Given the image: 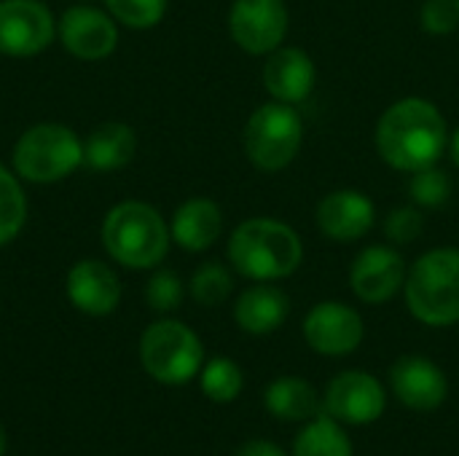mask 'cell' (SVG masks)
Segmentation results:
<instances>
[{
    "label": "cell",
    "mask_w": 459,
    "mask_h": 456,
    "mask_svg": "<svg viewBox=\"0 0 459 456\" xmlns=\"http://www.w3.org/2000/svg\"><path fill=\"white\" fill-rule=\"evenodd\" d=\"M422 231H425V218L417 204L390 210V215L385 218V237L395 247L417 242L422 237Z\"/></svg>",
    "instance_id": "obj_29"
},
{
    "label": "cell",
    "mask_w": 459,
    "mask_h": 456,
    "mask_svg": "<svg viewBox=\"0 0 459 456\" xmlns=\"http://www.w3.org/2000/svg\"><path fill=\"white\" fill-rule=\"evenodd\" d=\"M304 341L312 352L323 357H344L352 355L366 336L363 317L344 301H320L309 309L301 323Z\"/></svg>",
    "instance_id": "obj_11"
},
{
    "label": "cell",
    "mask_w": 459,
    "mask_h": 456,
    "mask_svg": "<svg viewBox=\"0 0 459 456\" xmlns=\"http://www.w3.org/2000/svg\"><path fill=\"white\" fill-rule=\"evenodd\" d=\"M27 220V196L19 175L0 164V247L13 242Z\"/></svg>",
    "instance_id": "obj_24"
},
{
    "label": "cell",
    "mask_w": 459,
    "mask_h": 456,
    "mask_svg": "<svg viewBox=\"0 0 459 456\" xmlns=\"http://www.w3.org/2000/svg\"><path fill=\"white\" fill-rule=\"evenodd\" d=\"M377 223V204L358 188H339L320 199L317 228L325 239L350 245L363 239Z\"/></svg>",
    "instance_id": "obj_14"
},
{
    "label": "cell",
    "mask_w": 459,
    "mask_h": 456,
    "mask_svg": "<svg viewBox=\"0 0 459 456\" xmlns=\"http://www.w3.org/2000/svg\"><path fill=\"white\" fill-rule=\"evenodd\" d=\"M409 196L420 210H436L444 207L452 196V177L438 164H430L425 169H417L409 175Z\"/></svg>",
    "instance_id": "obj_26"
},
{
    "label": "cell",
    "mask_w": 459,
    "mask_h": 456,
    "mask_svg": "<svg viewBox=\"0 0 459 456\" xmlns=\"http://www.w3.org/2000/svg\"><path fill=\"white\" fill-rule=\"evenodd\" d=\"M56 38V19L40 0H0V54L24 59L46 51Z\"/></svg>",
    "instance_id": "obj_10"
},
{
    "label": "cell",
    "mask_w": 459,
    "mask_h": 456,
    "mask_svg": "<svg viewBox=\"0 0 459 456\" xmlns=\"http://www.w3.org/2000/svg\"><path fill=\"white\" fill-rule=\"evenodd\" d=\"M56 35L67 54L97 62L116 51L118 46V22L94 5H70L56 22Z\"/></svg>",
    "instance_id": "obj_13"
},
{
    "label": "cell",
    "mask_w": 459,
    "mask_h": 456,
    "mask_svg": "<svg viewBox=\"0 0 459 456\" xmlns=\"http://www.w3.org/2000/svg\"><path fill=\"white\" fill-rule=\"evenodd\" d=\"M261 81L272 99L285 102V105H301L315 91L317 67H315V59L304 48L282 43L280 48L266 54Z\"/></svg>",
    "instance_id": "obj_16"
},
{
    "label": "cell",
    "mask_w": 459,
    "mask_h": 456,
    "mask_svg": "<svg viewBox=\"0 0 459 456\" xmlns=\"http://www.w3.org/2000/svg\"><path fill=\"white\" fill-rule=\"evenodd\" d=\"M231 293H234V274L218 261L202 263L191 277V298L199 306H207V309L221 306L229 301Z\"/></svg>",
    "instance_id": "obj_25"
},
{
    "label": "cell",
    "mask_w": 459,
    "mask_h": 456,
    "mask_svg": "<svg viewBox=\"0 0 459 456\" xmlns=\"http://www.w3.org/2000/svg\"><path fill=\"white\" fill-rule=\"evenodd\" d=\"M199 387L212 403H234L245 390V374L234 360L212 357L199 371Z\"/></svg>",
    "instance_id": "obj_23"
},
{
    "label": "cell",
    "mask_w": 459,
    "mask_h": 456,
    "mask_svg": "<svg viewBox=\"0 0 459 456\" xmlns=\"http://www.w3.org/2000/svg\"><path fill=\"white\" fill-rule=\"evenodd\" d=\"M406 271L409 266L395 245H368L350 266V288L363 304L382 306L403 290Z\"/></svg>",
    "instance_id": "obj_12"
},
{
    "label": "cell",
    "mask_w": 459,
    "mask_h": 456,
    "mask_svg": "<svg viewBox=\"0 0 459 456\" xmlns=\"http://www.w3.org/2000/svg\"><path fill=\"white\" fill-rule=\"evenodd\" d=\"M183 296H186L183 280H180L175 271H169V269L156 271V274L148 280V285H145V301H148V306H151L153 312H161V314L180 309Z\"/></svg>",
    "instance_id": "obj_28"
},
{
    "label": "cell",
    "mask_w": 459,
    "mask_h": 456,
    "mask_svg": "<svg viewBox=\"0 0 459 456\" xmlns=\"http://www.w3.org/2000/svg\"><path fill=\"white\" fill-rule=\"evenodd\" d=\"M137 153L134 129L121 121H105L83 140V164L97 172H113L126 167Z\"/></svg>",
    "instance_id": "obj_20"
},
{
    "label": "cell",
    "mask_w": 459,
    "mask_h": 456,
    "mask_svg": "<svg viewBox=\"0 0 459 456\" xmlns=\"http://www.w3.org/2000/svg\"><path fill=\"white\" fill-rule=\"evenodd\" d=\"M169 234L186 253H204L223 234V210L207 196H191L175 210Z\"/></svg>",
    "instance_id": "obj_18"
},
{
    "label": "cell",
    "mask_w": 459,
    "mask_h": 456,
    "mask_svg": "<svg viewBox=\"0 0 459 456\" xmlns=\"http://www.w3.org/2000/svg\"><path fill=\"white\" fill-rule=\"evenodd\" d=\"M105 5L118 24L129 30H151L164 19L169 0H105Z\"/></svg>",
    "instance_id": "obj_27"
},
{
    "label": "cell",
    "mask_w": 459,
    "mask_h": 456,
    "mask_svg": "<svg viewBox=\"0 0 459 456\" xmlns=\"http://www.w3.org/2000/svg\"><path fill=\"white\" fill-rule=\"evenodd\" d=\"M390 390L411 411H436L449 395L446 374L422 355H403L390 368Z\"/></svg>",
    "instance_id": "obj_15"
},
{
    "label": "cell",
    "mask_w": 459,
    "mask_h": 456,
    "mask_svg": "<svg viewBox=\"0 0 459 456\" xmlns=\"http://www.w3.org/2000/svg\"><path fill=\"white\" fill-rule=\"evenodd\" d=\"M245 156L261 172H282L288 169L301 145H304V118L296 105L285 102H266L255 108L242 132Z\"/></svg>",
    "instance_id": "obj_6"
},
{
    "label": "cell",
    "mask_w": 459,
    "mask_h": 456,
    "mask_svg": "<svg viewBox=\"0 0 459 456\" xmlns=\"http://www.w3.org/2000/svg\"><path fill=\"white\" fill-rule=\"evenodd\" d=\"M65 290L70 304L89 317H105L121 304L118 274L97 258H83L73 263L65 280Z\"/></svg>",
    "instance_id": "obj_17"
},
{
    "label": "cell",
    "mask_w": 459,
    "mask_h": 456,
    "mask_svg": "<svg viewBox=\"0 0 459 456\" xmlns=\"http://www.w3.org/2000/svg\"><path fill=\"white\" fill-rule=\"evenodd\" d=\"M231 269L250 282H277L290 277L304 261L299 231L277 218L242 220L226 245Z\"/></svg>",
    "instance_id": "obj_2"
},
{
    "label": "cell",
    "mask_w": 459,
    "mask_h": 456,
    "mask_svg": "<svg viewBox=\"0 0 459 456\" xmlns=\"http://www.w3.org/2000/svg\"><path fill=\"white\" fill-rule=\"evenodd\" d=\"M264 406L274 419L309 422L323 411V398L301 376H280L264 392Z\"/></svg>",
    "instance_id": "obj_21"
},
{
    "label": "cell",
    "mask_w": 459,
    "mask_h": 456,
    "mask_svg": "<svg viewBox=\"0 0 459 456\" xmlns=\"http://www.w3.org/2000/svg\"><path fill=\"white\" fill-rule=\"evenodd\" d=\"M290 13L285 0H234L229 8L231 40L253 56H266L288 38Z\"/></svg>",
    "instance_id": "obj_8"
},
{
    "label": "cell",
    "mask_w": 459,
    "mask_h": 456,
    "mask_svg": "<svg viewBox=\"0 0 459 456\" xmlns=\"http://www.w3.org/2000/svg\"><path fill=\"white\" fill-rule=\"evenodd\" d=\"M387 409L382 382L366 371H342L331 379L323 395V414L350 427L374 425Z\"/></svg>",
    "instance_id": "obj_9"
},
{
    "label": "cell",
    "mask_w": 459,
    "mask_h": 456,
    "mask_svg": "<svg viewBox=\"0 0 459 456\" xmlns=\"http://www.w3.org/2000/svg\"><path fill=\"white\" fill-rule=\"evenodd\" d=\"M290 314V298L282 288L274 282H255L247 290L239 293L234 304V320L237 325L250 336H269Z\"/></svg>",
    "instance_id": "obj_19"
},
{
    "label": "cell",
    "mask_w": 459,
    "mask_h": 456,
    "mask_svg": "<svg viewBox=\"0 0 459 456\" xmlns=\"http://www.w3.org/2000/svg\"><path fill=\"white\" fill-rule=\"evenodd\" d=\"M374 145L387 167L411 175L438 164L449 148V126L436 102L425 97H403L379 116Z\"/></svg>",
    "instance_id": "obj_1"
},
{
    "label": "cell",
    "mask_w": 459,
    "mask_h": 456,
    "mask_svg": "<svg viewBox=\"0 0 459 456\" xmlns=\"http://www.w3.org/2000/svg\"><path fill=\"white\" fill-rule=\"evenodd\" d=\"M102 247L105 253L134 271L156 269L169 253V226L156 207L148 202H118L102 220Z\"/></svg>",
    "instance_id": "obj_3"
},
{
    "label": "cell",
    "mask_w": 459,
    "mask_h": 456,
    "mask_svg": "<svg viewBox=\"0 0 459 456\" xmlns=\"http://www.w3.org/2000/svg\"><path fill=\"white\" fill-rule=\"evenodd\" d=\"M140 363L151 379L167 387H183L199 376L204 347L180 320H156L140 336Z\"/></svg>",
    "instance_id": "obj_7"
},
{
    "label": "cell",
    "mask_w": 459,
    "mask_h": 456,
    "mask_svg": "<svg viewBox=\"0 0 459 456\" xmlns=\"http://www.w3.org/2000/svg\"><path fill=\"white\" fill-rule=\"evenodd\" d=\"M5 449H8V435H5V427L0 425V456L5 454Z\"/></svg>",
    "instance_id": "obj_33"
},
{
    "label": "cell",
    "mask_w": 459,
    "mask_h": 456,
    "mask_svg": "<svg viewBox=\"0 0 459 456\" xmlns=\"http://www.w3.org/2000/svg\"><path fill=\"white\" fill-rule=\"evenodd\" d=\"M449 156H452V161H455V167H459V126L449 134Z\"/></svg>",
    "instance_id": "obj_32"
},
{
    "label": "cell",
    "mask_w": 459,
    "mask_h": 456,
    "mask_svg": "<svg viewBox=\"0 0 459 456\" xmlns=\"http://www.w3.org/2000/svg\"><path fill=\"white\" fill-rule=\"evenodd\" d=\"M293 456H355V452L344 425L320 411L296 435Z\"/></svg>",
    "instance_id": "obj_22"
},
{
    "label": "cell",
    "mask_w": 459,
    "mask_h": 456,
    "mask_svg": "<svg viewBox=\"0 0 459 456\" xmlns=\"http://www.w3.org/2000/svg\"><path fill=\"white\" fill-rule=\"evenodd\" d=\"M403 298L414 320L428 328L459 323V250L436 247L422 253L406 271Z\"/></svg>",
    "instance_id": "obj_4"
},
{
    "label": "cell",
    "mask_w": 459,
    "mask_h": 456,
    "mask_svg": "<svg viewBox=\"0 0 459 456\" xmlns=\"http://www.w3.org/2000/svg\"><path fill=\"white\" fill-rule=\"evenodd\" d=\"M420 24L436 38L455 35L459 30V0H425L420 8Z\"/></svg>",
    "instance_id": "obj_30"
},
{
    "label": "cell",
    "mask_w": 459,
    "mask_h": 456,
    "mask_svg": "<svg viewBox=\"0 0 459 456\" xmlns=\"http://www.w3.org/2000/svg\"><path fill=\"white\" fill-rule=\"evenodd\" d=\"M234 456H288L277 443L272 441H264V438H255V441H247L237 449Z\"/></svg>",
    "instance_id": "obj_31"
},
{
    "label": "cell",
    "mask_w": 459,
    "mask_h": 456,
    "mask_svg": "<svg viewBox=\"0 0 459 456\" xmlns=\"http://www.w3.org/2000/svg\"><path fill=\"white\" fill-rule=\"evenodd\" d=\"M11 164L19 180L51 185L70 177L83 164V142L70 126L43 121L22 132L13 145Z\"/></svg>",
    "instance_id": "obj_5"
}]
</instances>
